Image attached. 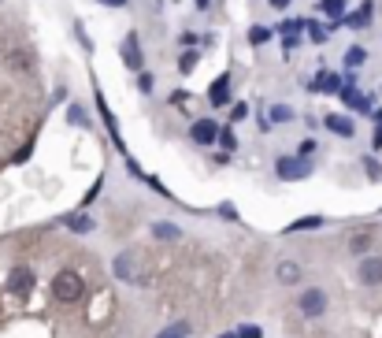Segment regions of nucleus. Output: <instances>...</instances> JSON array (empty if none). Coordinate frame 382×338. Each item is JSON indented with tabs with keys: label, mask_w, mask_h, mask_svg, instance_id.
Returning a JSON list of instances; mask_svg holds the SVG:
<instances>
[{
	"label": "nucleus",
	"mask_w": 382,
	"mask_h": 338,
	"mask_svg": "<svg viewBox=\"0 0 382 338\" xmlns=\"http://www.w3.org/2000/svg\"><path fill=\"white\" fill-rule=\"evenodd\" d=\"M197 8H208V0H197Z\"/></svg>",
	"instance_id": "nucleus-37"
},
{
	"label": "nucleus",
	"mask_w": 382,
	"mask_h": 338,
	"mask_svg": "<svg viewBox=\"0 0 382 338\" xmlns=\"http://www.w3.org/2000/svg\"><path fill=\"white\" fill-rule=\"evenodd\" d=\"M112 268H115V275L119 279H138V253H119V257L112 260Z\"/></svg>",
	"instance_id": "nucleus-9"
},
{
	"label": "nucleus",
	"mask_w": 382,
	"mask_h": 338,
	"mask_svg": "<svg viewBox=\"0 0 382 338\" xmlns=\"http://www.w3.org/2000/svg\"><path fill=\"white\" fill-rule=\"evenodd\" d=\"M382 145V123H379V131H375V149Z\"/></svg>",
	"instance_id": "nucleus-35"
},
{
	"label": "nucleus",
	"mask_w": 382,
	"mask_h": 338,
	"mask_svg": "<svg viewBox=\"0 0 382 338\" xmlns=\"http://www.w3.org/2000/svg\"><path fill=\"white\" fill-rule=\"evenodd\" d=\"M371 245H375V238H371V234H353V238H349V253H357V257H368Z\"/></svg>",
	"instance_id": "nucleus-16"
},
{
	"label": "nucleus",
	"mask_w": 382,
	"mask_h": 338,
	"mask_svg": "<svg viewBox=\"0 0 382 338\" xmlns=\"http://www.w3.org/2000/svg\"><path fill=\"white\" fill-rule=\"evenodd\" d=\"M267 4H271V8H278V12H282V8L289 4V0H267Z\"/></svg>",
	"instance_id": "nucleus-34"
},
{
	"label": "nucleus",
	"mask_w": 382,
	"mask_h": 338,
	"mask_svg": "<svg viewBox=\"0 0 382 338\" xmlns=\"http://www.w3.org/2000/svg\"><path fill=\"white\" fill-rule=\"evenodd\" d=\"M263 331H260V327L256 324H245V327H238V338H260Z\"/></svg>",
	"instance_id": "nucleus-28"
},
{
	"label": "nucleus",
	"mask_w": 382,
	"mask_h": 338,
	"mask_svg": "<svg viewBox=\"0 0 382 338\" xmlns=\"http://www.w3.org/2000/svg\"><path fill=\"white\" fill-rule=\"evenodd\" d=\"M152 82H156V78H152L149 71H138V89H141V93H149V89H152Z\"/></svg>",
	"instance_id": "nucleus-26"
},
{
	"label": "nucleus",
	"mask_w": 382,
	"mask_h": 338,
	"mask_svg": "<svg viewBox=\"0 0 382 338\" xmlns=\"http://www.w3.org/2000/svg\"><path fill=\"white\" fill-rule=\"evenodd\" d=\"M208 100H212V108H223L226 100H230V75H219L212 82V89H208Z\"/></svg>",
	"instance_id": "nucleus-10"
},
{
	"label": "nucleus",
	"mask_w": 382,
	"mask_h": 338,
	"mask_svg": "<svg viewBox=\"0 0 382 338\" xmlns=\"http://www.w3.org/2000/svg\"><path fill=\"white\" fill-rule=\"evenodd\" d=\"M52 294H56V301H82L86 282H82L78 271H60V275L52 279Z\"/></svg>",
	"instance_id": "nucleus-1"
},
{
	"label": "nucleus",
	"mask_w": 382,
	"mask_h": 338,
	"mask_svg": "<svg viewBox=\"0 0 382 338\" xmlns=\"http://www.w3.org/2000/svg\"><path fill=\"white\" fill-rule=\"evenodd\" d=\"M249 41L252 45H267L271 41V30H267V26H252V30H249Z\"/></svg>",
	"instance_id": "nucleus-24"
},
{
	"label": "nucleus",
	"mask_w": 382,
	"mask_h": 338,
	"mask_svg": "<svg viewBox=\"0 0 382 338\" xmlns=\"http://www.w3.org/2000/svg\"><path fill=\"white\" fill-rule=\"evenodd\" d=\"M219 338H238V331H230V335H219Z\"/></svg>",
	"instance_id": "nucleus-36"
},
{
	"label": "nucleus",
	"mask_w": 382,
	"mask_h": 338,
	"mask_svg": "<svg viewBox=\"0 0 382 338\" xmlns=\"http://www.w3.org/2000/svg\"><path fill=\"white\" fill-rule=\"evenodd\" d=\"M186 331H189L186 324H175V327H167V331H163L160 338H186Z\"/></svg>",
	"instance_id": "nucleus-27"
},
{
	"label": "nucleus",
	"mask_w": 382,
	"mask_h": 338,
	"mask_svg": "<svg viewBox=\"0 0 382 338\" xmlns=\"http://www.w3.org/2000/svg\"><path fill=\"white\" fill-rule=\"evenodd\" d=\"M368 19H371V8H368V4H363V8H360V12H353V15H349V19H345V23H349V26H357V30H360V26H368Z\"/></svg>",
	"instance_id": "nucleus-22"
},
{
	"label": "nucleus",
	"mask_w": 382,
	"mask_h": 338,
	"mask_svg": "<svg viewBox=\"0 0 382 338\" xmlns=\"http://www.w3.org/2000/svg\"><path fill=\"white\" fill-rule=\"evenodd\" d=\"M357 279L363 286H382V257H363L357 268Z\"/></svg>",
	"instance_id": "nucleus-7"
},
{
	"label": "nucleus",
	"mask_w": 382,
	"mask_h": 338,
	"mask_svg": "<svg viewBox=\"0 0 382 338\" xmlns=\"http://www.w3.org/2000/svg\"><path fill=\"white\" fill-rule=\"evenodd\" d=\"M323 219L320 216H308V219H297V223H289V231H312V227H320Z\"/></svg>",
	"instance_id": "nucleus-25"
},
{
	"label": "nucleus",
	"mask_w": 382,
	"mask_h": 338,
	"mask_svg": "<svg viewBox=\"0 0 382 338\" xmlns=\"http://www.w3.org/2000/svg\"><path fill=\"white\" fill-rule=\"evenodd\" d=\"M245 115H249V104H245V100H241V104H234V108H230V120H234V123H241Z\"/></svg>",
	"instance_id": "nucleus-29"
},
{
	"label": "nucleus",
	"mask_w": 382,
	"mask_h": 338,
	"mask_svg": "<svg viewBox=\"0 0 382 338\" xmlns=\"http://www.w3.org/2000/svg\"><path fill=\"white\" fill-rule=\"evenodd\" d=\"M297 308H301V316H308V319L323 316L326 313V294L320 286H308V290H301V297H297Z\"/></svg>",
	"instance_id": "nucleus-2"
},
{
	"label": "nucleus",
	"mask_w": 382,
	"mask_h": 338,
	"mask_svg": "<svg viewBox=\"0 0 382 338\" xmlns=\"http://www.w3.org/2000/svg\"><path fill=\"white\" fill-rule=\"evenodd\" d=\"M275 171H278V179H286V182H297V179H305L308 175V164H301V157H278L275 160Z\"/></svg>",
	"instance_id": "nucleus-8"
},
{
	"label": "nucleus",
	"mask_w": 382,
	"mask_h": 338,
	"mask_svg": "<svg viewBox=\"0 0 382 338\" xmlns=\"http://www.w3.org/2000/svg\"><path fill=\"white\" fill-rule=\"evenodd\" d=\"M308 153H315V142L308 138V142H301V149H297V157H308Z\"/></svg>",
	"instance_id": "nucleus-32"
},
{
	"label": "nucleus",
	"mask_w": 382,
	"mask_h": 338,
	"mask_svg": "<svg viewBox=\"0 0 382 338\" xmlns=\"http://www.w3.org/2000/svg\"><path fill=\"white\" fill-rule=\"evenodd\" d=\"M219 123H212V120H193V126H189V138H193L197 145H215L219 142Z\"/></svg>",
	"instance_id": "nucleus-6"
},
{
	"label": "nucleus",
	"mask_w": 382,
	"mask_h": 338,
	"mask_svg": "<svg viewBox=\"0 0 382 338\" xmlns=\"http://www.w3.org/2000/svg\"><path fill=\"white\" fill-rule=\"evenodd\" d=\"M152 238H160V242H178L182 231H178L175 223H152Z\"/></svg>",
	"instance_id": "nucleus-14"
},
{
	"label": "nucleus",
	"mask_w": 382,
	"mask_h": 338,
	"mask_svg": "<svg viewBox=\"0 0 382 338\" xmlns=\"http://www.w3.org/2000/svg\"><path fill=\"white\" fill-rule=\"evenodd\" d=\"M197 60H201V56H197L193 49H189V52H182V60H178V71H182V75H189V71L197 67Z\"/></svg>",
	"instance_id": "nucleus-23"
},
{
	"label": "nucleus",
	"mask_w": 382,
	"mask_h": 338,
	"mask_svg": "<svg viewBox=\"0 0 382 338\" xmlns=\"http://www.w3.org/2000/svg\"><path fill=\"white\" fill-rule=\"evenodd\" d=\"M363 60H368V52H363L360 49V45H353V49L349 52H345V67H360V63Z\"/></svg>",
	"instance_id": "nucleus-20"
},
{
	"label": "nucleus",
	"mask_w": 382,
	"mask_h": 338,
	"mask_svg": "<svg viewBox=\"0 0 382 338\" xmlns=\"http://www.w3.org/2000/svg\"><path fill=\"white\" fill-rule=\"evenodd\" d=\"M67 227H71L75 234H86V231H93V216L78 212V216H71V219H67Z\"/></svg>",
	"instance_id": "nucleus-18"
},
{
	"label": "nucleus",
	"mask_w": 382,
	"mask_h": 338,
	"mask_svg": "<svg viewBox=\"0 0 382 338\" xmlns=\"http://www.w3.org/2000/svg\"><path fill=\"white\" fill-rule=\"evenodd\" d=\"M4 67L8 71H19V75H23V71L34 67V52L26 49V45H8V49H4Z\"/></svg>",
	"instance_id": "nucleus-5"
},
{
	"label": "nucleus",
	"mask_w": 382,
	"mask_h": 338,
	"mask_svg": "<svg viewBox=\"0 0 382 338\" xmlns=\"http://www.w3.org/2000/svg\"><path fill=\"white\" fill-rule=\"evenodd\" d=\"M305 30H308V38H312L315 45H323L326 34H331V30H326V26H320V23H305Z\"/></svg>",
	"instance_id": "nucleus-21"
},
{
	"label": "nucleus",
	"mask_w": 382,
	"mask_h": 338,
	"mask_svg": "<svg viewBox=\"0 0 382 338\" xmlns=\"http://www.w3.org/2000/svg\"><path fill=\"white\" fill-rule=\"evenodd\" d=\"M34 282H38V275H34L30 268H12V275H8L4 290L12 297H26V294H34Z\"/></svg>",
	"instance_id": "nucleus-3"
},
{
	"label": "nucleus",
	"mask_w": 382,
	"mask_h": 338,
	"mask_svg": "<svg viewBox=\"0 0 382 338\" xmlns=\"http://www.w3.org/2000/svg\"><path fill=\"white\" fill-rule=\"evenodd\" d=\"M345 4H349V0H320V12L331 15L334 23H342L345 19Z\"/></svg>",
	"instance_id": "nucleus-13"
},
{
	"label": "nucleus",
	"mask_w": 382,
	"mask_h": 338,
	"mask_svg": "<svg viewBox=\"0 0 382 338\" xmlns=\"http://www.w3.org/2000/svg\"><path fill=\"white\" fill-rule=\"evenodd\" d=\"M312 89H323V93H342V78L338 75H320L312 82Z\"/></svg>",
	"instance_id": "nucleus-17"
},
{
	"label": "nucleus",
	"mask_w": 382,
	"mask_h": 338,
	"mask_svg": "<svg viewBox=\"0 0 382 338\" xmlns=\"http://www.w3.org/2000/svg\"><path fill=\"white\" fill-rule=\"evenodd\" d=\"M119 56H123V63H126V67H130V71H141V67H145L141 38H138V34H134V30L123 38V45H119Z\"/></svg>",
	"instance_id": "nucleus-4"
},
{
	"label": "nucleus",
	"mask_w": 382,
	"mask_h": 338,
	"mask_svg": "<svg viewBox=\"0 0 382 338\" xmlns=\"http://www.w3.org/2000/svg\"><path fill=\"white\" fill-rule=\"evenodd\" d=\"M338 97H342L349 108H360V112H368V100L360 97V89H357V86H342V93H338Z\"/></svg>",
	"instance_id": "nucleus-15"
},
{
	"label": "nucleus",
	"mask_w": 382,
	"mask_h": 338,
	"mask_svg": "<svg viewBox=\"0 0 382 338\" xmlns=\"http://www.w3.org/2000/svg\"><path fill=\"white\" fill-rule=\"evenodd\" d=\"M286 120H294V108H286V104H275V108L267 112V126H271V123H286Z\"/></svg>",
	"instance_id": "nucleus-19"
},
{
	"label": "nucleus",
	"mask_w": 382,
	"mask_h": 338,
	"mask_svg": "<svg viewBox=\"0 0 382 338\" xmlns=\"http://www.w3.org/2000/svg\"><path fill=\"white\" fill-rule=\"evenodd\" d=\"M219 145H223L226 153H230V149H234V134H230V131H223V134H219Z\"/></svg>",
	"instance_id": "nucleus-31"
},
{
	"label": "nucleus",
	"mask_w": 382,
	"mask_h": 338,
	"mask_svg": "<svg viewBox=\"0 0 382 338\" xmlns=\"http://www.w3.org/2000/svg\"><path fill=\"white\" fill-rule=\"evenodd\" d=\"M323 126H326V131H334L338 138H353V134H357V126H353L349 115H326Z\"/></svg>",
	"instance_id": "nucleus-12"
},
{
	"label": "nucleus",
	"mask_w": 382,
	"mask_h": 338,
	"mask_svg": "<svg viewBox=\"0 0 382 338\" xmlns=\"http://www.w3.org/2000/svg\"><path fill=\"white\" fill-rule=\"evenodd\" d=\"M363 168H368V175H371V179H382V168H379L375 160H363Z\"/></svg>",
	"instance_id": "nucleus-30"
},
{
	"label": "nucleus",
	"mask_w": 382,
	"mask_h": 338,
	"mask_svg": "<svg viewBox=\"0 0 382 338\" xmlns=\"http://www.w3.org/2000/svg\"><path fill=\"white\" fill-rule=\"evenodd\" d=\"M97 4H104V8H123L126 0H97Z\"/></svg>",
	"instance_id": "nucleus-33"
},
{
	"label": "nucleus",
	"mask_w": 382,
	"mask_h": 338,
	"mask_svg": "<svg viewBox=\"0 0 382 338\" xmlns=\"http://www.w3.org/2000/svg\"><path fill=\"white\" fill-rule=\"evenodd\" d=\"M301 275H305V271H301V264H297V260H282L278 271H275V279L282 282V286H294V282H301Z\"/></svg>",
	"instance_id": "nucleus-11"
}]
</instances>
